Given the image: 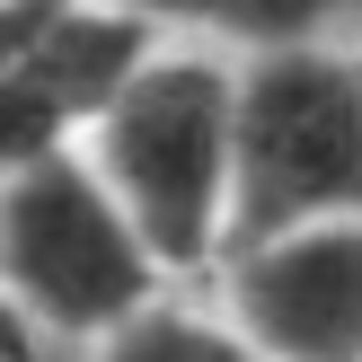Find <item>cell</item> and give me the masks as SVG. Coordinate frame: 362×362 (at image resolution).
Returning <instances> with one entry per match:
<instances>
[{"label":"cell","mask_w":362,"mask_h":362,"mask_svg":"<svg viewBox=\"0 0 362 362\" xmlns=\"http://www.w3.org/2000/svg\"><path fill=\"white\" fill-rule=\"evenodd\" d=\"M230 151H239V71L221 53H194V45H159L115 88L98 133L80 141L98 186L115 194L124 230L141 239V257L168 283L221 274Z\"/></svg>","instance_id":"6da1fadb"},{"label":"cell","mask_w":362,"mask_h":362,"mask_svg":"<svg viewBox=\"0 0 362 362\" xmlns=\"http://www.w3.org/2000/svg\"><path fill=\"white\" fill-rule=\"evenodd\" d=\"M159 300H168V274L141 257V239L124 230L115 194L80 151L0 177V310L35 354L106 345Z\"/></svg>","instance_id":"7a4b0ae2"},{"label":"cell","mask_w":362,"mask_h":362,"mask_svg":"<svg viewBox=\"0 0 362 362\" xmlns=\"http://www.w3.org/2000/svg\"><path fill=\"white\" fill-rule=\"evenodd\" d=\"M310 221H362V53L292 45L239 71L221 257Z\"/></svg>","instance_id":"3957f363"},{"label":"cell","mask_w":362,"mask_h":362,"mask_svg":"<svg viewBox=\"0 0 362 362\" xmlns=\"http://www.w3.org/2000/svg\"><path fill=\"white\" fill-rule=\"evenodd\" d=\"M159 53L141 18L106 9V0H62L27 45L0 62V177L45 168V159L80 151L115 88Z\"/></svg>","instance_id":"277c9868"},{"label":"cell","mask_w":362,"mask_h":362,"mask_svg":"<svg viewBox=\"0 0 362 362\" xmlns=\"http://www.w3.org/2000/svg\"><path fill=\"white\" fill-rule=\"evenodd\" d=\"M221 327L257 362H362V221H310L221 257Z\"/></svg>","instance_id":"5b68a950"},{"label":"cell","mask_w":362,"mask_h":362,"mask_svg":"<svg viewBox=\"0 0 362 362\" xmlns=\"http://www.w3.org/2000/svg\"><path fill=\"white\" fill-rule=\"evenodd\" d=\"M106 9L141 18L151 35H168V27H204V35H230V45H247V62H257V53L327 45V27L362 18V0H106Z\"/></svg>","instance_id":"8992f818"},{"label":"cell","mask_w":362,"mask_h":362,"mask_svg":"<svg viewBox=\"0 0 362 362\" xmlns=\"http://www.w3.org/2000/svg\"><path fill=\"white\" fill-rule=\"evenodd\" d=\"M88 362H257L239 345V336L221 327V318L204 310H177V300H159V310H141L133 327H115Z\"/></svg>","instance_id":"52a82bcc"},{"label":"cell","mask_w":362,"mask_h":362,"mask_svg":"<svg viewBox=\"0 0 362 362\" xmlns=\"http://www.w3.org/2000/svg\"><path fill=\"white\" fill-rule=\"evenodd\" d=\"M53 9H62V0H9V9H0V62H9V53H18V45H27V35H35V27H45V18H53Z\"/></svg>","instance_id":"ba28073f"},{"label":"cell","mask_w":362,"mask_h":362,"mask_svg":"<svg viewBox=\"0 0 362 362\" xmlns=\"http://www.w3.org/2000/svg\"><path fill=\"white\" fill-rule=\"evenodd\" d=\"M0 362H45L35 345H18V336H0Z\"/></svg>","instance_id":"9c48e42d"},{"label":"cell","mask_w":362,"mask_h":362,"mask_svg":"<svg viewBox=\"0 0 362 362\" xmlns=\"http://www.w3.org/2000/svg\"><path fill=\"white\" fill-rule=\"evenodd\" d=\"M0 336H18V327H9V310H0ZM18 345H27V336H18Z\"/></svg>","instance_id":"30bf717a"},{"label":"cell","mask_w":362,"mask_h":362,"mask_svg":"<svg viewBox=\"0 0 362 362\" xmlns=\"http://www.w3.org/2000/svg\"><path fill=\"white\" fill-rule=\"evenodd\" d=\"M0 9H9V0H0Z\"/></svg>","instance_id":"8fae6325"}]
</instances>
